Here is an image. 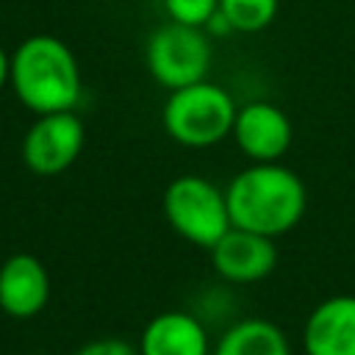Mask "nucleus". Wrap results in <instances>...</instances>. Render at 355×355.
Segmentation results:
<instances>
[{
  "instance_id": "ddd939ff",
  "label": "nucleus",
  "mask_w": 355,
  "mask_h": 355,
  "mask_svg": "<svg viewBox=\"0 0 355 355\" xmlns=\"http://www.w3.org/2000/svg\"><path fill=\"white\" fill-rule=\"evenodd\" d=\"M280 0H219V11L230 22L233 33H258L277 17Z\"/></svg>"
},
{
  "instance_id": "9d476101",
  "label": "nucleus",
  "mask_w": 355,
  "mask_h": 355,
  "mask_svg": "<svg viewBox=\"0 0 355 355\" xmlns=\"http://www.w3.org/2000/svg\"><path fill=\"white\" fill-rule=\"evenodd\" d=\"M305 355H355V294L322 300L302 327Z\"/></svg>"
},
{
  "instance_id": "9b49d317",
  "label": "nucleus",
  "mask_w": 355,
  "mask_h": 355,
  "mask_svg": "<svg viewBox=\"0 0 355 355\" xmlns=\"http://www.w3.org/2000/svg\"><path fill=\"white\" fill-rule=\"evenodd\" d=\"M141 355H211L205 324L189 311L155 313L139 338Z\"/></svg>"
},
{
  "instance_id": "dca6fc26",
  "label": "nucleus",
  "mask_w": 355,
  "mask_h": 355,
  "mask_svg": "<svg viewBox=\"0 0 355 355\" xmlns=\"http://www.w3.org/2000/svg\"><path fill=\"white\" fill-rule=\"evenodd\" d=\"M8 75H11V55H8L6 47L0 44V89L8 83Z\"/></svg>"
},
{
  "instance_id": "0eeeda50",
  "label": "nucleus",
  "mask_w": 355,
  "mask_h": 355,
  "mask_svg": "<svg viewBox=\"0 0 355 355\" xmlns=\"http://www.w3.org/2000/svg\"><path fill=\"white\" fill-rule=\"evenodd\" d=\"M230 136L252 164H272L288 153L294 130L283 108L266 100H252L236 111Z\"/></svg>"
},
{
  "instance_id": "f03ea898",
  "label": "nucleus",
  "mask_w": 355,
  "mask_h": 355,
  "mask_svg": "<svg viewBox=\"0 0 355 355\" xmlns=\"http://www.w3.org/2000/svg\"><path fill=\"white\" fill-rule=\"evenodd\" d=\"M8 83L17 100L36 116L75 111L83 92L75 53L50 33H33L17 44Z\"/></svg>"
},
{
  "instance_id": "7ed1b4c3",
  "label": "nucleus",
  "mask_w": 355,
  "mask_h": 355,
  "mask_svg": "<svg viewBox=\"0 0 355 355\" xmlns=\"http://www.w3.org/2000/svg\"><path fill=\"white\" fill-rule=\"evenodd\" d=\"M236 111L239 105L233 103L230 92L205 78L200 83L169 92L161 111V122L172 141L191 150H202L219 144L233 133Z\"/></svg>"
},
{
  "instance_id": "423d86ee",
  "label": "nucleus",
  "mask_w": 355,
  "mask_h": 355,
  "mask_svg": "<svg viewBox=\"0 0 355 355\" xmlns=\"http://www.w3.org/2000/svg\"><path fill=\"white\" fill-rule=\"evenodd\" d=\"M86 144V128L75 111L42 114L22 136V164L28 172L55 178L67 172Z\"/></svg>"
},
{
  "instance_id": "2eb2a0df",
  "label": "nucleus",
  "mask_w": 355,
  "mask_h": 355,
  "mask_svg": "<svg viewBox=\"0 0 355 355\" xmlns=\"http://www.w3.org/2000/svg\"><path fill=\"white\" fill-rule=\"evenodd\" d=\"M72 355H141L139 347L122 341V338H94L80 344Z\"/></svg>"
},
{
  "instance_id": "f8f14e48",
  "label": "nucleus",
  "mask_w": 355,
  "mask_h": 355,
  "mask_svg": "<svg viewBox=\"0 0 355 355\" xmlns=\"http://www.w3.org/2000/svg\"><path fill=\"white\" fill-rule=\"evenodd\" d=\"M211 355H291V344L275 322L250 316L230 324Z\"/></svg>"
},
{
  "instance_id": "39448f33",
  "label": "nucleus",
  "mask_w": 355,
  "mask_h": 355,
  "mask_svg": "<svg viewBox=\"0 0 355 355\" xmlns=\"http://www.w3.org/2000/svg\"><path fill=\"white\" fill-rule=\"evenodd\" d=\"M144 61L153 80L175 92L208 78L214 64V44L205 28L169 19L150 33Z\"/></svg>"
},
{
  "instance_id": "1a4fd4ad",
  "label": "nucleus",
  "mask_w": 355,
  "mask_h": 355,
  "mask_svg": "<svg viewBox=\"0 0 355 355\" xmlns=\"http://www.w3.org/2000/svg\"><path fill=\"white\" fill-rule=\"evenodd\" d=\"M50 300V275L31 252H14L0 263V311L11 319H31Z\"/></svg>"
},
{
  "instance_id": "4468645a",
  "label": "nucleus",
  "mask_w": 355,
  "mask_h": 355,
  "mask_svg": "<svg viewBox=\"0 0 355 355\" xmlns=\"http://www.w3.org/2000/svg\"><path fill=\"white\" fill-rule=\"evenodd\" d=\"M164 8L172 22L202 28L219 8V0H164Z\"/></svg>"
},
{
  "instance_id": "f257e3e1",
  "label": "nucleus",
  "mask_w": 355,
  "mask_h": 355,
  "mask_svg": "<svg viewBox=\"0 0 355 355\" xmlns=\"http://www.w3.org/2000/svg\"><path fill=\"white\" fill-rule=\"evenodd\" d=\"M225 197L233 227L269 239H280L294 225H300L308 205L302 178L277 161L241 169L227 183Z\"/></svg>"
},
{
  "instance_id": "20e7f679",
  "label": "nucleus",
  "mask_w": 355,
  "mask_h": 355,
  "mask_svg": "<svg viewBox=\"0 0 355 355\" xmlns=\"http://www.w3.org/2000/svg\"><path fill=\"white\" fill-rule=\"evenodd\" d=\"M164 219L183 241L202 250L233 227L225 191L202 175H180L164 189Z\"/></svg>"
},
{
  "instance_id": "6e6552de",
  "label": "nucleus",
  "mask_w": 355,
  "mask_h": 355,
  "mask_svg": "<svg viewBox=\"0 0 355 355\" xmlns=\"http://www.w3.org/2000/svg\"><path fill=\"white\" fill-rule=\"evenodd\" d=\"M211 263L216 275L236 286H250L269 277L277 266L275 239L250 233L241 227H230L211 250Z\"/></svg>"
}]
</instances>
